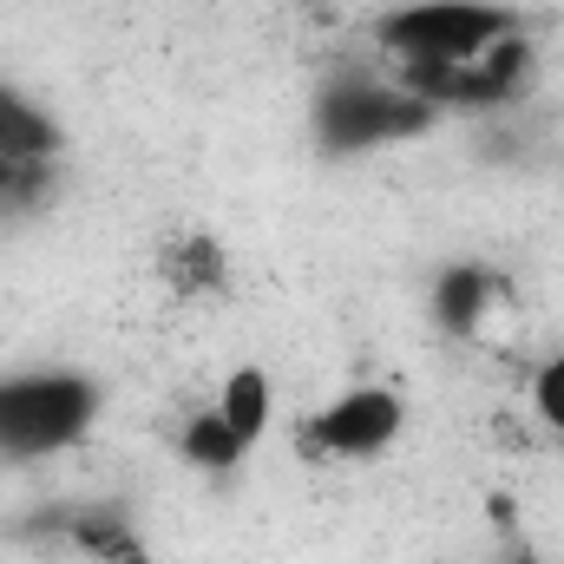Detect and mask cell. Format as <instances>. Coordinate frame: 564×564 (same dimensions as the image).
I'll use <instances>...</instances> for the list:
<instances>
[{"label":"cell","instance_id":"obj_1","mask_svg":"<svg viewBox=\"0 0 564 564\" xmlns=\"http://www.w3.org/2000/svg\"><path fill=\"white\" fill-rule=\"evenodd\" d=\"M99 421V381L79 368L0 375V459H53Z\"/></svg>","mask_w":564,"mask_h":564},{"label":"cell","instance_id":"obj_2","mask_svg":"<svg viewBox=\"0 0 564 564\" xmlns=\"http://www.w3.org/2000/svg\"><path fill=\"white\" fill-rule=\"evenodd\" d=\"M519 33V13L506 0H408L375 26V46L401 66V59H473L492 40Z\"/></svg>","mask_w":564,"mask_h":564},{"label":"cell","instance_id":"obj_3","mask_svg":"<svg viewBox=\"0 0 564 564\" xmlns=\"http://www.w3.org/2000/svg\"><path fill=\"white\" fill-rule=\"evenodd\" d=\"M440 112H426L414 93L394 86V73H341L315 99V132L328 151H375V144L414 139Z\"/></svg>","mask_w":564,"mask_h":564},{"label":"cell","instance_id":"obj_4","mask_svg":"<svg viewBox=\"0 0 564 564\" xmlns=\"http://www.w3.org/2000/svg\"><path fill=\"white\" fill-rule=\"evenodd\" d=\"M408 433V401L401 388H348L335 394L328 408H315L302 421V453L308 459H328V466H368L381 453H394V440Z\"/></svg>","mask_w":564,"mask_h":564},{"label":"cell","instance_id":"obj_5","mask_svg":"<svg viewBox=\"0 0 564 564\" xmlns=\"http://www.w3.org/2000/svg\"><path fill=\"white\" fill-rule=\"evenodd\" d=\"M433 322L453 341H492L506 322V276H492L486 263H453L433 282Z\"/></svg>","mask_w":564,"mask_h":564},{"label":"cell","instance_id":"obj_6","mask_svg":"<svg viewBox=\"0 0 564 564\" xmlns=\"http://www.w3.org/2000/svg\"><path fill=\"white\" fill-rule=\"evenodd\" d=\"M158 282H164L177 302L224 295V289H230V250H224L210 230H177V237H164V250H158Z\"/></svg>","mask_w":564,"mask_h":564},{"label":"cell","instance_id":"obj_7","mask_svg":"<svg viewBox=\"0 0 564 564\" xmlns=\"http://www.w3.org/2000/svg\"><path fill=\"white\" fill-rule=\"evenodd\" d=\"M66 151V132H59V119L46 112V106H33L20 86H7L0 79V164H53Z\"/></svg>","mask_w":564,"mask_h":564},{"label":"cell","instance_id":"obj_8","mask_svg":"<svg viewBox=\"0 0 564 564\" xmlns=\"http://www.w3.org/2000/svg\"><path fill=\"white\" fill-rule=\"evenodd\" d=\"M210 408H217L224 426L257 453V446H263V433H270V421H276V388H270V375H263V368H230V375L217 381Z\"/></svg>","mask_w":564,"mask_h":564},{"label":"cell","instance_id":"obj_9","mask_svg":"<svg viewBox=\"0 0 564 564\" xmlns=\"http://www.w3.org/2000/svg\"><path fill=\"white\" fill-rule=\"evenodd\" d=\"M59 539L93 564H144V539L126 525V512L112 506H86V512H59Z\"/></svg>","mask_w":564,"mask_h":564},{"label":"cell","instance_id":"obj_10","mask_svg":"<svg viewBox=\"0 0 564 564\" xmlns=\"http://www.w3.org/2000/svg\"><path fill=\"white\" fill-rule=\"evenodd\" d=\"M177 453H184L197 473H237V466L250 459V446L224 426V414H217V408H197V414L184 421V433H177Z\"/></svg>","mask_w":564,"mask_h":564},{"label":"cell","instance_id":"obj_11","mask_svg":"<svg viewBox=\"0 0 564 564\" xmlns=\"http://www.w3.org/2000/svg\"><path fill=\"white\" fill-rule=\"evenodd\" d=\"M532 414H539V426H552L564 440V348L545 355L539 375H532Z\"/></svg>","mask_w":564,"mask_h":564},{"label":"cell","instance_id":"obj_12","mask_svg":"<svg viewBox=\"0 0 564 564\" xmlns=\"http://www.w3.org/2000/svg\"><path fill=\"white\" fill-rule=\"evenodd\" d=\"M295 7H302V13H315V20H335L348 0H295Z\"/></svg>","mask_w":564,"mask_h":564},{"label":"cell","instance_id":"obj_13","mask_svg":"<svg viewBox=\"0 0 564 564\" xmlns=\"http://www.w3.org/2000/svg\"><path fill=\"white\" fill-rule=\"evenodd\" d=\"M7 191H13V164H0V210H7Z\"/></svg>","mask_w":564,"mask_h":564}]
</instances>
